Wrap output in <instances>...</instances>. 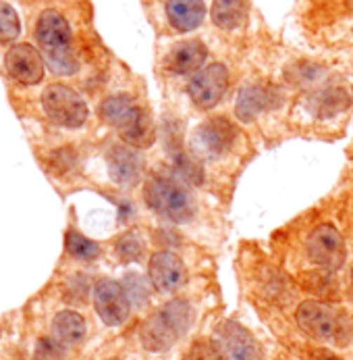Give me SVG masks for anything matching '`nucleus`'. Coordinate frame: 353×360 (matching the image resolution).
Instances as JSON below:
<instances>
[{
    "label": "nucleus",
    "instance_id": "obj_1",
    "mask_svg": "<svg viewBox=\"0 0 353 360\" xmlns=\"http://www.w3.org/2000/svg\"><path fill=\"white\" fill-rule=\"evenodd\" d=\"M100 119L104 123L112 125L125 144L133 148H148L154 142V123H152L148 110L138 104L131 96L119 94L110 96L98 108Z\"/></svg>",
    "mask_w": 353,
    "mask_h": 360
},
{
    "label": "nucleus",
    "instance_id": "obj_2",
    "mask_svg": "<svg viewBox=\"0 0 353 360\" xmlns=\"http://www.w3.org/2000/svg\"><path fill=\"white\" fill-rule=\"evenodd\" d=\"M194 321V310L185 300H171L164 307L154 310L142 323L140 338L146 350L164 352L173 348L179 338L189 329Z\"/></svg>",
    "mask_w": 353,
    "mask_h": 360
},
{
    "label": "nucleus",
    "instance_id": "obj_3",
    "mask_svg": "<svg viewBox=\"0 0 353 360\" xmlns=\"http://www.w3.org/2000/svg\"><path fill=\"white\" fill-rule=\"evenodd\" d=\"M298 325L316 342L347 346L353 338V319L345 310L335 309L318 300H305L295 312Z\"/></svg>",
    "mask_w": 353,
    "mask_h": 360
},
{
    "label": "nucleus",
    "instance_id": "obj_4",
    "mask_svg": "<svg viewBox=\"0 0 353 360\" xmlns=\"http://www.w3.org/2000/svg\"><path fill=\"white\" fill-rule=\"evenodd\" d=\"M36 40L42 49L44 60L54 73L73 75L77 71V58L71 46V27L58 11H44L36 23Z\"/></svg>",
    "mask_w": 353,
    "mask_h": 360
},
{
    "label": "nucleus",
    "instance_id": "obj_5",
    "mask_svg": "<svg viewBox=\"0 0 353 360\" xmlns=\"http://www.w3.org/2000/svg\"><path fill=\"white\" fill-rule=\"evenodd\" d=\"M144 200L158 214L173 223H187L194 217V200L187 190L168 177H152L144 186Z\"/></svg>",
    "mask_w": 353,
    "mask_h": 360
},
{
    "label": "nucleus",
    "instance_id": "obj_6",
    "mask_svg": "<svg viewBox=\"0 0 353 360\" xmlns=\"http://www.w3.org/2000/svg\"><path fill=\"white\" fill-rule=\"evenodd\" d=\"M44 112L54 123L62 127H79L88 119V104L86 101L62 84H52L42 94Z\"/></svg>",
    "mask_w": 353,
    "mask_h": 360
},
{
    "label": "nucleus",
    "instance_id": "obj_7",
    "mask_svg": "<svg viewBox=\"0 0 353 360\" xmlns=\"http://www.w3.org/2000/svg\"><path fill=\"white\" fill-rule=\"evenodd\" d=\"M307 257L326 271H339L347 258L345 240L335 225H318L307 238Z\"/></svg>",
    "mask_w": 353,
    "mask_h": 360
},
{
    "label": "nucleus",
    "instance_id": "obj_8",
    "mask_svg": "<svg viewBox=\"0 0 353 360\" xmlns=\"http://www.w3.org/2000/svg\"><path fill=\"white\" fill-rule=\"evenodd\" d=\"M225 360H262V352L252 333L235 321H225L214 331L212 342Z\"/></svg>",
    "mask_w": 353,
    "mask_h": 360
},
{
    "label": "nucleus",
    "instance_id": "obj_9",
    "mask_svg": "<svg viewBox=\"0 0 353 360\" xmlns=\"http://www.w3.org/2000/svg\"><path fill=\"white\" fill-rule=\"evenodd\" d=\"M229 88V71L220 63L204 67L189 82V96L198 108H212L222 101Z\"/></svg>",
    "mask_w": 353,
    "mask_h": 360
},
{
    "label": "nucleus",
    "instance_id": "obj_10",
    "mask_svg": "<svg viewBox=\"0 0 353 360\" xmlns=\"http://www.w3.org/2000/svg\"><path fill=\"white\" fill-rule=\"evenodd\" d=\"M94 307L106 325L119 327L129 319L131 300L121 283L112 279H100L94 288Z\"/></svg>",
    "mask_w": 353,
    "mask_h": 360
},
{
    "label": "nucleus",
    "instance_id": "obj_11",
    "mask_svg": "<svg viewBox=\"0 0 353 360\" xmlns=\"http://www.w3.org/2000/svg\"><path fill=\"white\" fill-rule=\"evenodd\" d=\"M4 67L19 84L36 86L44 77L46 60L32 44H15L4 54Z\"/></svg>",
    "mask_w": 353,
    "mask_h": 360
},
{
    "label": "nucleus",
    "instance_id": "obj_12",
    "mask_svg": "<svg viewBox=\"0 0 353 360\" xmlns=\"http://www.w3.org/2000/svg\"><path fill=\"white\" fill-rule=\"evenodd\" d=\"M148 275H150V283L160 294H175L187 279L183 260L168 250H160L152 255Z\"/></svg>",
    "mask_w": 353,
    "mask_h": 360
},
{
    "label": "nucleus",
    "instance_id": "obj_13",
    "mask_svg": "<svg viewBox=\"0 0 353 360\" xmlns=\"http://www.w3.org/2000/svg\"><path fill=\"white\" fill-rule=\"evenodd\" d=\"M237 138L235 125L225 117L208 119L194 134V146L206 156L225 155Z\"/></svg>",
    "mask_w": 353,
    "mask_h": 360
},
{
    "label": "nucleus",
    "instance_id": "obj_14",
    "mask_svg": "<svg viewBox=\"0 0 353 360\" xmlns=\"http://www.w3.org/2000/svg\"><path fill=\"white\" fill-rule=\"evenodd\" d=\"M106 160H108L110 179L119 186H133L142 177V171H144L142 156L129 146H114L108 153Z\"/></svg>",
    "mask_w": 353,
    "mask_h": 360
},
{
    "label": "nucleus",
    "instance_id": "obj_15",
    "mask_svg": "<svg viewBox=\"0 0 353 360\" xmlns=\"http://www.w3.org/2000/svg\"><path fill=\"white\" fill-rule=\"evenodd\" d=\"M206 56H208V51L200 40H187V42L177 44L173 51L168 52L166 67L173 73L187 75V73H194L202 67Z\"/></svg>",
    "mask_w": 353,
    "mask_h": 360
},
{
    "label": "nucleus",
    "instance_id": "obj_16",
    "mask_svg": "<svg viewBox=\"0 0 353 360\" xmlns=\"http://www.w3.org/2000/svg\"><path fill=\"white\" fill-rule=\"evenodd\" d=\"M352 104V96L345 88L341 86H326L318 92H314L307 98V108L309 112H314L320 119L326 117H335L339 112H343L347 106Z\"/></svg>",
    "mask_w": 353,
    "mask_h": 360
},
{
    "label": "nucleus",
    "instance_id": "obj_17",
    "mask_svg": "<svg viewBox=\"0 0 353 360\" xmlns=\"http://www.w3.org/2000/svg\"><path fill=\"white\" fill-rule=\"evenodd\" d=\"M166 17L177 32H192L202 25L206 6L202 0H168Z\"/></svg>",
    "mask_w": 353,
    "mask_h": 360
},
{
    "label": "nucleus",
    "instance_id": "obj_18",
    "mask_svg": "<svg viewBox=\"0 0 353 360\" xmlns=\"http://www.w3.org/2000/svg\"><path fill=\"white\" fill-rule=\"evenodd\" d=\"M86 319L75 310H62L52 321V335L62 346H77L86 340Z\"/></svg>",
    "mask_w": 353,
    "mask_h": 360
},
{
    "label": "nucleus",
    "instance_id": "obj_19",
    "mask_svg": "<svg viewBox=\"0 0 353 360\" xmlns=\"http://www.w3.org/2000/svg\"><path fill=\"white\" fill-rule=\"evenodd\" d=\"M270 90L264 88V86H248L239 92V98L235 104V115L239 121L244 123H250L253 121L262 110L274 106L270 103Z\"/></svg>",
    "mask_w": 353,
    "mask_h": 360
},
{
    "label": "nucleus",
    "instance_id": "obj_20",
    "mask_svg": "<svg viewBox=\"0 0 353 360\" xmlns=\"http://www.w3.org/2000/svg\"><path fill=\"white\" fill-rule=\"evenodd\" d=\"M212 21L220 30H235L246 19L244 0H212Z\"/></svg>",
    "mask_w": 353,
    "mask_h": 360
},
{
    "label": "nucleus",
    "instance_id": "obj_21",
    "mask_svg": "<svg viewBox=\"0 0 353 360\" xmlns=\"http://www.w3.org/2000/svg\"><path fill=\"white\" fill-rule=\"evenodd\" d=\"M65 246H67V252L73 255L75 258H81V260H92L100 255V246L92 240H88L86 236L77 233V231H69L67 238H65Z\"/></svg>",
    "mask_w": 353,
    "mask_h": 360
},
{
    "label": "nucleus",
    "instance_id": "obj_22",
    "mask_svg": "<svg viewBox=\"0 0 353 360\" xmlns=\"http://www.w3.org/2000/svg\"><path fill=\"white\" fill-rule=\"evenodd\" d=\"M21 32L19 17L15 8L0 0V42H13Z\"/></svg>",
    "mask_w": 353,
    "mask_h": 360
},
{
    "label": "nucleus",
    "instance_id": "obj_23",
    "mask_svg": "<svg viewBox=\"0 0 353 360\" xmlns=\"http://www.w3.org/2000/svg\"><path fill=\"white\" fill-rule=\"evenodd\" d=\"M116 257L121 258L123 262H133L140 260L144 255V244L135 233H125L119 242H116Z\"/></svg>",
    "mask_w": 353,
    "mask_h": 360
},
{
    "label": "nucleus",
    "instance_id": "obj_24",
    "mask_svg": "<svg viewBox=\"0 0 353 360\" xmlns=\"http://www.w3.org/2000/svg\"><path fill=\"white\" fill-rule=\"evenodd\" d=\"M175 167H177V173L185 179V181H192V184H200L204 179L202 167L185 153H179L175 156Z\"/></svg>",
    "mask_w": 353,
    "mask_h": 360
},
{
    "label": "nucleus",
    "instance_id": "obj_25",
    "mask_svg": "<svg viewBox=\"0 0 353 360\" xmlns=\"http://www.w3.org/2000/svg\"><path fill=\"white\" fill-rule=\"evenodd\" d=\"M34 360H65L62 354V344L56 342L54 338H42L36 346V356Z\"/></svg>",
    "mask_w": 353,
    "mask_h": 360
},
{
    "label": "nucleus",
    "instance_id": "obj_26",
    "mask_svg": "<svg viewBox=\"0 0 353 360\" xmlns=\"http://www.w3.org/2000/svg\"><path fill=\"white\" fill-rule=\"evenodd\" d=\"M125 292L129 296V300L138 302V304H144L146 298H148V290H146V283L140 275H127L125 277Z\"/></svg>",
    "mask_w": 353,
    "mask_h": 360
},
{
    "label": "nucleus",
    "instance_id": "obj_27",
    "mask_svg": "<svg viewBox=\"0 0 353 360\" xmlns=\"http://www.w3.org/2000/svg\"><path fill=\"white\" fill-rule=\"evenodd\" d=\"M187 360H225L212 342H196L187 354Z\"/></svg>",
    "mask_w": 353,
    "mask_h": 360
},
{
    "label": "nucleus",
    "instance_id": "obj_28",
    "mask_svg": "<svg viewBox=\"0 0 353 360\" xmlns=\"http://www.w3.org/2000/svg\"><path fill=\"white\" fill-rule=\"evenodd\" d=\"M307 360H341L337 354H333L331 350H324V348H312L307 352Z\"/></svg>",
    "mask_w": 353,
    "mask_h": 360
},
{
    "label": "nucleus",
    "instance_id": "obj_29",
    "mask_svg": "<svg viewBox=\"0 0 353 360\" xmlns=\"http://www.w3.org/2000/svg\"><path fill=\"white\" fill-rule=\"evenodd\" d=\"M349 292L353 294V269H352V285H349Z\"/></svg>",
    "mask_w": 353,
    "mask_h": 360
}]
</instances>
